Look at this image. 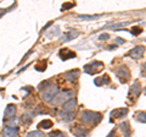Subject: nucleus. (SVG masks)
<instances>
[{"label":"nucleus","mask_w":146,"mask_h":137,"mask_svg":"<svg viewBox=\"0 0 146 137\" xmlns=\"http://www.w3.org/2000/svg\"><path fill=\"white\" fill-rule=\"evenodd\" d=\"M60 93V89H58L57 85H49L46 88L43 89L42 92V99L44 102H48V103H51V100L56 97V95Z\"/></svg>","instance_id":"nucleus-1"},{"label":"nucleus","mask_w":146,"mask_h":137,"mask_svg":"<svg viewBox=\"0 0 146 137\" xmlns=\"http://www.w3.org/2000/svg\"><path fill=\"white\" fill-rule=\"evenodd\" d=\"M102 115L100 113H95V111H84L82 113V121L85 122V124H93L96 125L101 121Z\"/></svg>","instance_id":"nucleus-2"},{"label":"nucleus","mask_w":146,"mask_h":137,"mask_svg":"<svg viewBox=\"0 0 146 137\" xmlns=\"http://www.w3.org/2000/svg\"><path fill=\"white\" fill-rule=\"evenodd\" d=\"M73 91H67V89H63V92L61 94H57L52 100H51V104L52 105H58V104H63L65 102H67L68 99L73 98Z\"/></svg>","instance_id":"nucleus-3"},{"label":"nucleus","mask_w":146,"mask_h":137,"mask_svg":"<svg viewBox=\"0 0 146 137\" xmlns=\"http://www.w3.org/2000/svg\"><path fill=\"white\" fill-rule=\"evenodd\" d=\"M102 68H104V64L101 61H93L84 66V71L89 75H94V74H96V72L101 71Z\"/></svg>","instance_id":"nucleus-4"},{"label":"nucleus","mask_w":146,"mask_h":137,"mask_svg":"<svg viewBox=\"0 0 146 137\" xmlns=\"http://www.w3.org/2000/svg\"><path fill=\"white\" fill-rule=\"evenodd\" d=\"M116 74H117L118 77H119L121 82H123V83H125L127 80L130 77V71L127 66H119L116 70Z\"/></svg>","instance_id":"nucleus-5"},{"label":"nucleus","mask_w":146,"mask_h":137,"mask_svg":"<svg viewBox=\"0 0 146 137\" xmlns=\"http://www.w3.org/2000/svg\"><path fill=\"white\" fill-rule=\"evenodd\" d=\"M71 131H72V134L76 135L77 137H86L88 134H89L88 129H85V127L80 126V125H74L71 129Z\"/></svg>","instance_id":"nucleus-6"},{"label":"nucleus","mask_w":146,"mask_h":137,"mask_svg":"<svg viewBox=\"0 0 146 137\" xmlns=\"http://www.w3.org/2000/svg\"><path fill=\"white\" fill-rule=\"evenodd\" d=\"M76 107H77V99L76 98H71V99H68L67 102H65L62 104V110L67 111V113H73V110L76 109Z\"/></svg>","instance_id":"nucleus-7"},{"label":"nucleus","mask_w":146,"mask_h":137,"mask_svg":"<svg viewBox=\"0 0 146 137\" xmlns=\"http://www.w3.org/2000/svg\"><path fill=\"white\" fill-rule=\"evenodd\" d=\"M144 53H145V48L143 45H138V47H135L129 52V56H131L133 59H141L144 56Z\"/></svg>","instance_id":"nucleus-8"},{"label":"nucleus","mask_w":146,"mask_h":137,"mask_svg":"<svg viewBox=\"0 0 146 137\" xmlns=\"http://www.w3.org/2000/svg\"><path fill=\"white\" fill-rule=\"evenodd\" d=\"M4 137H18L20 136V130L18 127H5L3 131Z\"/></svg>","instance_id":"nucleus-9"},{"label":"nucleus","mask_w":146,"mask_h":137,"mask_svg":"<svg viewBox=\"0 0 146 137\" xmlns=\"http://www.w3.org/2000/svg\"><path fill=\"white\" fill-rule=\"evenodd\" d=\"M128 114V109L123 108V109H115L112 113H111V120L112 119H121L123 116H125Z\"/></svg>","instance_id":"nucleus-10"},{"label":"nucleus","mask_w":146,"mask_h":137,"mask_svg":"<svg viewBox=\"0 0 146 137\" xmlns=\"http://www.w3.org/2000/svg\"><path fill=\"white\" fill-rule=\"evenodd\" d=\"M5 118L6 119H12V118H15L16 115V107H15V104H9V105L6 107L5 109Z\"/></svg>","instance_id":"nucleus-11"},{"label":"nucleus","mask_w":146,"mask_h":137,"mask_svg":"<svg viewBox=\"0 0 146 137\" xmlns=\"http://www.w3.org/2000/svg\"><path fill=\"white\" fill-rule=\"evenodd\" d=\"M58 55H60V58L62 60H67V59H70V58H74L76 53L71 52V50H68V49H61L60 53H58Z\"/></svg>","instance_id":"nucleus-12"},{"label":"nucleus","mask_w":146,"mask_h":137,"mask_svg":"<svg viewBox=\"0 0 146 137\" xmlns=\"http://www.w3.org/2000/svg\"><path fill=\"white\" fill-rule=\"evenodd\" d=\"M66 77V80L67 81H70V82H76L77 80H78V77H79V71L78 70H72L70 72H67V74L65 75Z\"/></svg>","instance_id":"nucleus-13"},{"label":"nucleus","mask_w":146,"mask_h":137,"mask_svg":"<svg viewBox=\"0 0 146 137\" xmlns=\"http://www.w3.org/2000/svg\"><path fill=\"white\" fill-rule=\"evenodd\" d=\"M78 37V32L76 31H68L66 32V33H63L62 36V42H70V40H72L73 38Z\"/></svg>","instance_id":"nucleus-14"},{"label":"nucleus","mask_w":146,"mask_h":137,"mask_svg":"<svg viewBox=\"0 0 146 137\" xmlns=\"http://www.w3.org/2000/svg\"><path fill=\"white\" fill-rule=\"evenodd\" d=\"M60 118H61V120L65 121V122L72 121L73 119H74V113H67V111L61 110L60 111Z\"/></svg>","instance_id":"nucleus-15"},{"label":"nucleus","mask_w":146,"mask_h":137,"mask_svg":"<svg viewBox=\"0 0 146 137\" xmlns=\"http://www.w3.org/2000/svg\"><path fill=\"white\" fill-rule=\"evenodd\" d=\"M119 129L123 132L124 137H130V127H129V122L128 121H123L119 125Z\"/></svg>","instance_id":"nucleus-16"},{"label":"nucleus","mask_w":146,"mask_h":137,"mask_svg":"<svg viewBox=\"0 0 146 137\" xmlns=\"http://www.w3.org/2000/svg\"><path fill=\"white\" fill-rule=\"evenodd\" d=\"M130 93L134 95V97H139L141 93V85L139 82H135V83L130 87Z\"/></svg>","instance_id":"nucleus-17"},{"label":"nucleus","mask_w":146,"mask_h":137,"mask_svg":"<svg viewBox=\"0 0 146 137\" xmlns=\"http://www.w3.org/2000/svg\"><path fill=\"white\" fill-rule=\"evenodd\" d=\"M94 83L96 86H102V85L110 83V77H108V75H104L102 77H98V79H95Z\"/></svg>","instance_id":"nucleus-18"},{"label":"nucleus","mask_w":146,"mask_h":137,"mask_svg":"<svg viewBox=\"0 0 146 137\" xmlns=\"http://www.w3.org/2000/svg\"><path fill=\"white\" fill-rule=\"evenodd\" d=\"M52 121L51 120H49V119H44V120L42 122H39V125L38 127L39 129H44V130H49V129H51L52 127Z\"/></svg>","instance_id":"nucleus-19"},{"label":"nucleus","mask_w":146,"mask_h":137,"mask_svg":"<svg viewBox=\"0 0 146 137\" xmlns=\"http://www.w3.org/2000/svg\"><path fill=\"white\" fill-rule=\"evenodd\" d=\"M18 124H20V120L17 118H12L7 121V127H18Z\"/></svg>","instance_id":"nucleus-20"},{"label":"nucleus","mask_w":146,"mask_h":137,"mask_svg":"<svg viewBox=\"0 0 146 137\" xmlns=\"http://www.w3.org/2000/svg\"><path fill=\"white\" fill-rule=\"evenodd\" d=\"M45 68H46V62L45 61H40L39 64H36L35 65V70L36 71H45Z\"/></svg>","instance_id":"nucleus-21"},{"label":"nucleus","mask_w":146,"mask_h":137,"mask_svg":"<svg viewBox=\"0 0 146 137\" xmlns=\"http://www.w3.org/2000/svg\"><path fill=\"white\" fill-rule=\"evenodd\" d=\"M27 137H45V135L40 131H31L29 134L27 135Z\"/></svg>","instance_id":"nucleus-22"},{"label":"nucleus","mask_w":146,"mask_h":137,"mask_svg":"<svg viewBox=\"0 0 146 137\" xmlns=\"http://www.w3.org/2000/svg\"><path fill=\"white\" fill-rule=\"evenodd\" d=\"M49 137H66V135L61 131H51L49 134Z\"/></svg>","instance_id":"nucleus-23"},{"label":"nucleus","mask_w":146,"mask_h":137,"mask_svg":"<svg viewBox=\"0 0 146 137\" xmlns=\"http://www.w3.org/2000/svg\"><path fill=\"white\" fill-rule=\"evenodd\" d=\"M129 32H130L131 34H134V36H138V34H140L141 32H143V30H141V27L135 26V27H131V30Z\"/></svg>","instance_id":"nucleus-24"},{"label":"nucleus","mask_w":146,"mask_h":137,"mask_svg":"<svg viewBox=\"0 0 146 137\" xmlns=\"http://www.w3.org/2000/svg\"><path fill=\"white\" fill-rule=\"evenodd\" d=\"M136 118H138V120H139V121H141L143 124H145V121H146L145 111H139V113H138V115H136Z\"/></svg>","instance_id":"nucleus-25"},{"label":"nucleus","mask_w":146,"mask_h":137,"mask_svg":"<svg viewBox=\"0 0 146 137\" xmlns=\"http://www.w3.org/2000/svg\"><path fill=\"white\" fill-rule=\"evenodd\" d=\"M99 15H94V16H89V15H79L78 19L80 20H94V19H98Z\"/></svg>","instance_id":"nucleus-26"},{"label":"nucleus","mask_w":146,"mask_h":137,"mask_svg":"<svg viewBox=\"0 0 146 137\" xmlns=\"http://www.w3.org/2000/svg\"><path fill=\"white\" fill-rule=\"evenodd\" d=\"M74 6V4L73 3H67V4H63L62 5V10H67V9H71Z\"/></svg>","instance_id":"nucleus-27"},{"label":"nucleus","mask_w":146,"mask_h":137,"mask_svg":"<svg viewBox=\"0 0 146 137\" xmlns=\"http://www.w3.org/2000/svg\"><path fill=\"white\" fill-rule=\"evenodd\" d=\"M49 85H51V83H50V82H42V83H40L39 85V87H38V89H42L43 91V88L45 89V88H46L48 87V86Z\"/></svg>","instance_id":"nucleus-28"},{"label":"nucleus","mask_w":146,"mask_h":137,"mask_svg":"<svg viewBox=\"0 0 146 137\" xmlns=\"http://www.w3.org/2000/svg\"><path fill=\"white\" fill-rule=\"evenodd\" d=\"M106 39H110V34H107V33H104L99 37V40H106Z\"/></svg>","instance_id":"nucleus-29"},{"label":"nucleus","mask_w":146,"mask_h":137,"mask_svg":"<svg viewBox=\"0 0 146 137\" xmlns=\"http://www.w3.org/2000/svg\"><path fill=\"white\" fill-rule=\"evenodd\" d=\"M128 22H123V24H117V25H113L112 27L113 28H117V27H123V26H127Z\"/></svg>","instance_id":"nucleus-30"},{"label":"nucleus","mask_w":146,"mask_h":137,"mask_svg":"<svg viewBox=\"0 0 146 137\" xmlns=\"http://www.w3.org/2000/svg\"><path fill=\"white\" fill-rule=\"evenodd\" d=\"M13 6H15V5H12V6H10V7H9V9H11V7H13ZM9 9H7V10H9ZM7 10H6V9H3V10H0V17H1V16H3V15H4V13H5V12H6Z\"/></svg>","instance_id":"nucleus-31"},{"label":"nucleus","mask_w":146,"mask_h":137,"mask_svg":"<svg viewBox=\"0 0 146 137\" xmlns=\"http://www.w3.org/2000/svg\"><path fill=\"white\" fill-rule=\"evenodd\" d=\"M124 42H125V40H124V39H123V38H119V37H118V38H117V43H118V44H123V43H124Z\"/></svg>","instance_id":"nucleus-32"},{"label":"nucleus","mask_w":146,"mask_h":137,"mask_svg":"<svg viewBox=\"0 0 146 137\" xmlns=\"http://www.w3.org/2000/svg\"><path fill=\"white\" fill-rule=\"evenodd\" d=\"M116 48V45H110V47H108V49H115Z\"/></svg>","instance_id":"nucleus-33"},{"label":"nucleus","mask_w":146,"mask_h":137,"mask_svg":"<svg viewBox=\"0 0 146 137\" xmlns=\"http://www.w3.org/2000/svg\"><path fill=\"white\" fill-rule=\"evenodd\" d=\"M108 137H110V136H108ZM115 137H116V136H115Z\"/></svg>","instance_id":"nucleus-34"}]
</instances>
